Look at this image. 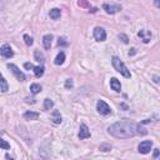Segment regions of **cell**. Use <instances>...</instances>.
Wrapping results in <instances>:
<instances>
[{"label":"cell","mask_w":160,"mask_h":160,"mask_svg":"<svg viewBox=\"0 0 160 160\" xmlns=\"http://www.w3.org/2000/svg\"><path fill=\"white\" fill-rule=\"evenodd\" d=\"M24 118H25L26 120H38L39 114H38V112H34V111H26V112L24 114Z\"/></svg>","instance_id":"obj_16"},{"label":"cell","mask_w":160,"mask_h":160,"mask_svg":"<svg viewBox=\"0 0 160 160\" xmlns=\"http://www.w3.org/2000/svg\"><path fill=\"white\" fill-rule=\"evenodd\" d=\"M111 62H112V66H114V69L118 71V72H120L122 76H125L126 79H130V76H131V74H130V71L128 70V68L125 66V64L118 58V56H112V59H111Z\"/></svg>","instance_id":"obj_2"},{"label":"cell","mask_w":160,"mask_h":160,"mask_svg":"<svg viewBox=\"0 0 160 160\" xmlns=\"http://www.w3.org/2000/svg\"><path fill=\"white\" fill-rule=\"evenodd\" d=\"M94 38H95L96 41H104L106 39V31L102 28L96 26L94 29Z\"/></svg>","instance_id":"obj_6"},{"label":"cell","mask_w":160,"mask_h":160,"mask_svg":"<svg viewBox=\"0 0 160 160\" xmlns=\"http://www.w3.org/2000/svg\"><path fill=\"white\" fill-rule=\"evenodd\" d=\"M110 88L112 90H115V91H120L121 90V84H120V81L116 78H112L110 80Z\"/></svg>","instance_id":"obj_12"},{"label":"cell","mask_w":160,"mask_h":160,"mask_svg":"<svg viewBox=\"0 0 160 160\" xmlns=\"http://www.w3.org/2000/svg\"><path fill=\"white\" fill-rule=\"evenodd\" d=\"M88 138H90V130L85 124H81L80 125V131H79V139L84 140V139H88Z\"/></svg>","instance_id":"obj_9"},{"label":"cell","mask_w":160,"mask_h":160,"mask_svg":"<svg viewBox=\"0 0 160 160\" xmlns=\"http://www.w3.org/2000/svg\"><path fill=\"white\" fill-rule=\"evenodd\" d=\"M49 15H50V18H51V19L58 20V19L60 18V15H61V10H60V9H58V8L51 9V10H50V12H49Z\"/></svg>","instance_id":"obj_15"},{"label":"cell","mask_w":160,"mask_h":160,"mask_svg":"<svg viewBox=\"0 0 160 160\" xmlns=\"http://www.w3.org/2000/svg\"><path fill=\"white\" fill-rule=\"evenodd\" d=\"M0 148H2V149H5V150H8V149H10V144H9V142H6L5 140L0 139Z\"/></svg>","instance_id":"obj_23"},{"label":"cell","mask_w":160,"mask_h":160,"mask_svg":"<svg viewBox=\"0 0 160 160\" xmlns=\"http://www.w3.org/2000/svg\"><path fill=\"white\" fill-rule=\"evenodd\" d=\"M159 156V149H155V151H154V158H158Z\"/></svg>","instance_id":"obj_30"},{"label":"cell","mask_w":160,"mask_h":160,"mask_svg":"<svg viewBox=\"0 0 160 160\" xmlns=\"http://www.w3.org/2000/svg\"><path fill=\"white\" fill-rule=\"evenodd\" d=\"M119 39H120L124 44H128V42H129V39H128V36H126L125 34H119Z\"/></svg>","instance_id":"obj_24"},{"label":"cell","mask_w":160,"mask_h":160,"mask_svg":"<svg viewBox=\"0 0 160 160\" xmlns=\"http://www.w3.org/2000/svg\"><path fill=\"white\" fill-rule=\"evenodd\" d=\"M0 55H2V56H4V58H6V59H9V58H12L14 52H12V50H11L10 45H8V44L2 45V46L0 48Z\"/></svg>","instance_id":"obj_8"},{"label":"cell","mask_w":160,"mask_h":160,"mask_svg":"<svg viewBox=\"0 0 160 160\" xmlns=\"http://www.w3.org/2000/svg\"><path fill=\"white\" fill-rule=\"evenodd\" d=\"M34 56H35V60H36L38 62H41V64H42V62L45 61V58H44V55H42V54L39 51V50H36V51L34 52Z\"/></svg>","instance_id":"obj_20"},{"label":"cell","mask_w":160,"mask_h":160,"mask_svg":"<svg viewBox=\"0 0 160 160\" xmlns=\"http://www.w3.org/2000/svg\"><path fill=\"white\" fill-rule=\"evenodd\" d=\"M151 146H152V141H150V140H144V141H141V142L139 144L138 150H139V152H141V154H148V152H150Z\"/></svg>","instance_id":"obj_5"},{"label":"cell","mask_w":160,"mask_h":160,"mask_svg":"<svg viewBox=\"0 0 160 160\" xmlns=\"http://www.w3.org/2000/svg\"><path fill=\"white\" fill-rule=\"evenodd\" d=\"M32 70H34V74H35L36 78H40V76L44 75V66H42V65H41V66H40V65H39V66H34Z\"/></svg>","instance_id":"obj_18"},{"label":"cell","mask_w":160,"mask_h":160,"mask_svg":"<svg viewBox=\"0 0 160 160\" xmlns=\"http://www.w3.org/2000/svg\"><path fill=\"white\" fill-rule=\"evenodd\" d=\"M96 109H98V111H99L101 115H109V114L111 112L110 106H109L104 100H99V101H98V104H96Z\"/></svg>","instance_id":"obj_3"},{"label":"cell","mask_w":160,"mask_h":160,"mask_svg":"<svg viewBox=\"0 0 160 160\" xmlns=\"http://www.w3.org/2000/svg\"><path fill=\"white\" fill-rule=\"evenodd\" d=\"M102 9L108 14H115V12H118V11L121 10V6L120 5H116V4H104L102 5Z\"/></svg>","instance_id":"obj_7"},{"label":"cell","mask_w":160,"mask_h":160,"mask_svg":"<svg viewBox=\"0 0 160 160\" xmlns=\"http://www.w3.org/2000/svg\"><path fill=\"white\" fill-rule=\"evenodd\" d=\"M155 6H156V8L160 6V0H155Z\"/></svg>","instance_id":"obj_31"},{"label":"cell","mask_w":160,"mask_h":160,"mask_svg":"<svg viewBox=\"0 0 160 160\" xmlns=\"http://www.w3.org/2000/svg\"><path fill=\"white\" fill-rule=\"evenodd\" d=\"M8 69L11 70V72L16 76V79H18L19 81H25V75H24V72L20 71V69H19L16 65H14V64H8Z\"/></svg>","instance_id":"obj_4"},{"label":"cell","mask_w":160,"mask_h":160,"mask_svg":"<svg viewBox=\"0 0 160 160\" xmlns=\"http://www.w3.org/2000/svg\"><path fill=\"white\" fill-rule=\"evenodd\" d=\"M78 4H79L80 6H88V5H89L86 0H79V1H78Z\"/></svg>","instance_id":"obj_28"},{"label":"cell","mask_w":160,"mask_h":160,"mask_svg":"<svg viewBox=\"0 0 160 160\" xmlns=\"http://www.w3.org/2000/svg\"><path fill=\"white\" fill-rule=\"evenodd\" d=\"M108 132L118 139H128L132 138L135 135H145L148 131L145 128H142L140 124H136L131 120H121L118 122H114L108 128Z\"/></svg>","instance_id":"obj_1"},{"label":"cell","mask_w":160,"mask_h":160,"mask_svg":"<svg viewBox=\"0 0 160 160\" xmlns=\"http://www.w3.org/2000/svg\"><path fill=\"white\" fill-rule=\"evenodd\" d=\"M51 120H52L54 124H61L62 118H61V115H60V112H59L58 110H54V111H52V114H51Z\"/></svg>","instance_id":"obj_13"},{"label":"cell","mask_w":160,"mask_h":160,"mask_svg":"<svg viewBox=\"0 0 160 160\" xmlns=\"http://www.w3.org/2000/svg\"><path fill=\"white\" fill-rule=\"evenodd\" d=\"M24 40H25V44H26V45H29V46H30V45H32V38H31V36H29L28 34H25V35H24Z\"/></svg>","instance_id":"obj_22"},{"label":"cell","mask_w":160,"mask_h":160,"mask_svg":"<svg viewBox=\"0 0 160 160\" xmlns=\"http://www.w3.org/2000/svg\"><path fill=\"white\" fill-rule=\"evenodd\" d=\"M51 41H52V35H50V34L44 35V38H42V44H44V48H45L46 50L50 49V46H51Z\"/></svg>","instance_id":"obj_11"},{"label":"cell","mask_w":160,"mask_h":160,"mask_svg":"<svg viewBox=\"0 0 160 160\" xmlns=\"http://www.w3.org/2000/svg\"><path fill=\"white\" fill-rule=\"evenodd\" d=\"M58 44H59V45H66L68 42L65 41V39H64V38H59V41H58Z\"/></svg>","instance_id":"obj_29"},{"label":"cell","mask_w":160,"mask_h":160,"mask_svg":"<svg viewBox=\"0 0 160 160\" xmlns=\"http://www.w3.org/2000/svg\"><path fill=\"white\" fill-rule=\"evenodd\" d=\"M52 105H54V102H52L50 99H45V100H44V109H45V110H50V109L52 108Z\"/></svg>","instance_id":"obj_21"},{"label":"cell","mask_w":160,"mask_h":160,"mask_svg":"<svg viewBox=\"0 0 160 160\" xmlns=\"http://www.w3.org/2000/svg\"><path fill=\"white\" fill-rule=\"evenodd\" d=\"M64 60H65V54L62 52V51H60L58 55H56V58H55V64L56 65H61L62 62H64Z\"/></svg>","instance_id":"obj_17"},{"label":"cell","mask_w":160,"mask_h":160,"mask_svg":"<svg viewBox=\"0 0 160 160\" xmlns=\"http://www.w3.org/2000/svg\"><path fill=\"white\" fill-rule=\"evenodd\" d=\"M65 88H66V89H71V88H72V80H71V79H68V80L65 81Z\"/></svg>","instance_id":"obj_25"},{"label":"cell","mask_w":160,"mask_h":160,"mask_svg":"<svg viewBox=\"0 0 160 160\" xmlns=\"http://www.w3.org/2000/svg\"><path fill=\"white\" fill-rule=\"evenodd\" d=\"M0 90H1L2 92H6V91L9 90V85H8V81L4 79V76L1 75V72H0Z\"/></svg>","instance_id":"obj_14"},{"label":"cell","mask_w":160,"mask_h":160,"mask_svg":"<svg viewBox=\"0 0 160 160\" xmlns=\"http://www.w3.org/2000/svg\"><path fill=\"white\" fill-rule=\"evenodd\" d=\"M24 68L28 69V70H30V69H34V65H32L31 62H25V64H24Z\"/></svg>","instance_id":"obj_27"},{"label":"cell","mask_w":160,"mask_h":160,"mask_svg":"<svg viewBox=\"0 0 160 160\" xmlns=\"http://www.w3.org/2000/svg\"><path fill=\"white\" fill-rule=\"evenodd\" d=\"M138 36L144 41V42H149L150 41V39H151V32L149 31V30H140L139 32H138Z\"/></svg>","instance_id":"obj_10"},{"label":"cell","mask_w":160,"mask_h":160,"mask_svg":"<svg viewBox=\"0 0 160 160\" xmlns=\"http://www.w3.org/2000/svg\"><path fill=\"white\" fill-rule=\"evenodd\" d=\"M30 91H31V94H39L40 91H41V86L39 85V84H31L30 85Z\"/></svg>","instance_id":"obj_19"},{"label":"cell","mask_w":160,"mask_h":160,"mask_svg":"<svg viewBox=\"0 0 160 160\" xmlns=\"http://www.w3.org/2000/svg\"><path fill=\"white\" fill-rule=\"evenodd\" d=\"M110 149H111V146L110 145H106V144H104V145L100 146V150H102V151H109Z\"/></svg>","instance_id":"obj_26"}]
</instances>
